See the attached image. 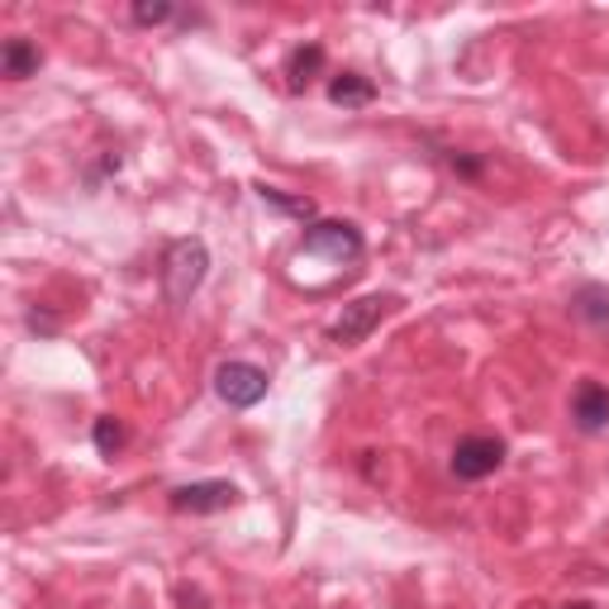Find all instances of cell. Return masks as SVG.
<instances>
[{
    "instance_id": "obj_1",
    "label": "cell",
    "mask_w": 609,
    "mask_h": 609,
    "mask_svg": "<svg viewBox=\"0 0 609 609\" xmlns=\"http://www.w3.org/2000/svg\"><path fill=\"white\" fill-rule=\"evenodd\" d=\"M210 277V248L205 238H172L163 252V296L167 304H186Z\"/></svg>"
},
{
    "instance_id": "obj_2",
    "label": "cell",
    "mask_w": 609,
    "mask_h": 609,
    "mask_svg": "<svg viewBox=\"0 0 609 609\" xmlns=\"http://www.w3.org/2000/svg\"><path fill=\"white\" fill-rule=\"evenodd\" d=\"M362 229L358 224H348V219H314L310 229H304L300 238V262L304 258H324L333 267H343V262H358L362 258Z\"/></svg>"
},
{
    "instance_id": "obj_3",
    "label": "cell",
    "mask_w": 609,
    "mask_h": 609,
    "mask_svg": "<svg viewBox=\"0 0 609 609\" xmlns=\"http://www.w3.org/2000/svg\"><path fill=\"white\" fill-rule=\"evenodd\" d=\"M400 304V296L391 291H372V296H358V300H348L343 304V314L329 324V343H339V348H358L367 333H372L381 319H386L391 310Z\"/></svg>"
},
{
    "instance_id": "obj_4",
    "label": "cell",
    "mask_w": 609,
    "mask_h": 609,
    "mask_svg": "<svg viewBox=\"0 0 609 609\" xmlns=\"http://www.w3.org/2000/svg\"><path fill=\"white\" fill-rule=\"evenodd\" d=\"M447 467H453L457 481H486L505 467V438L495 434H467L457 438L453 457H447Z\"/></svg>"
},
{
    "instance_id": "obj_5",
    "label": "cell",
    "mask_w": 609,
    "mask_h": 609,
    "mask_svg": "<svg viewBox=\"0 0 609 609\" xmlns=\"http://www.w3.org/2000/svg\"><path fill=\"white\" fill-rule=\"evenodd\" d=\"M215 395L229 410H252L267 395V372H262V367H252V362H219Z\"/></svg>"
},
{
    "instance_id": "obj_6",
    "label": "cell",
    "mask_w": 609,
    "mask_h": 609,
    "mask_svg": "<svg viewBox=\"0 0 609 609\" xmlns=\"http://www.w3.org/2000/svg\"><path fill=\"white\" fill-rule=\"evenodd\" d=\"M234 505H238L234 481H190V486L172 491L176 515H219V509H234Z\"/></svg>"
},
{
    "instance_id": "obj_7",
    "label": "cell",
    "mask_w": 609,
    "mask_h": 609,
    "mask_svg": "<svg viewBox=\"0 0 609 609\" xmlns=\"http://www.w3.org/2000/svg\"><path fill=\"white\" fill-rule=\"evenodd\" d=\"M571 420L581 434H605L609 429V386L600 381H581L571 395Z\"/></svg>"
},
{
    "instance_id": "obj_8",
    "label": "cell",
    "mask_w": 609,
    "mask_h": 609,
    "mask_svg": "<svg viewBox=\"0 0 609 609\" xmlns=\"http://www.w3.org/2000/svg\"><path fill=\"white\" fill-rule=\"evenodd\" d=\"M571 314L581 319V324H590V329H609V286H600V281H590V286H581V291L571 296Z\"/></svg>"
},
{
    "instance_id": "obj_9",
    "label": "cell",
    "mask_w": 609,
    "mask_h": 609,
    "mask_svg": "<svg viewBox=\"0 0 609 609\" xmlns=\"http://www.w3.org/2000/svg\"><path fill=\"white\" fill-rule=\"evenodd\" d=\"M329 101L343 105V110H358V105L376 101V86H372V76H362V72H339L329 82Z\"/></svg>"
},
{
    "instance_id": "obj_10",
    "label": "cell",
    "mask_w": 609,
    "mask_h": 609,
    "mask_svg": "<svg viewBox=\"0 0 609 609\" xmlns=\"http://www.w3.org/2000/svg\"><path fill=\"white\" fill-rule=\"evenodd\" d=\"M319 72H324V43H300L296 53L286 58V82H291V91H304Z\"/></svg>"
},
{
    "instance_id": "obj_11",
    "label": "cell",
    "mask_w": 609,
    "mask_h": 609,
    "mask_svg": "<svg viewBox=\"0 0 609 609\" xmlns=\"http://www.w3.org/2000/svg\"><path fill=\"white\" fill-rule=\"evenodd\" d=\"M39 62H43V53L29 39H10L6 43V53H0V72L10 76V82H24V76H34L39 72Z\"/></svg>"
},
{
    "instance_id": "obj_12",
    "label": "cell",
    "mask_w": 609,
    "mask_h": 609,
    "mask_svg": "<svg viewBox=\"0 0 609 609\" xmlns=\"http://www.w3.org/2000/svg\"><path fill=\"white\" fill-rule=\"evenodd\" d=\"M258 200L262 205H271V210H281V215H296V219H304V224H314V200L310 196H286V190H277V186H258Z\"/></svg>"
},
{
    "instance_id": "obj_13",
    "label": "cell",
    "mask_w": 609,
    "mask_h": 609,
    "mask_svg": "<svg viewBox=\"0 0 609 609\" xmlns=\"http://www.w3.org/2000/svg\"><path fill=\"white\" fill-rule=\"evenodd\" d=\"M91 438H95V453H101V457H115L124 447V424L115 420V414H101L95 429H91Z\"/></svg>"
},
{
    "instance_id": "obj_14",
    "label": "cell",
    "mask_w": 609,
    "mask_h": 609,
    "mask_svg": "<svg viewBox=\"0 0 609 609\" xmlns=\"http://www.w3.org/2000/svg\"><path fill=\"white\" fill-rule=\"evenodd\" d=\"M172 14H176V10L167 6V0H138V6H134V24L153 29V24H167Z\"/></svg>"
},
{
    "instance_id": "obj_15",
    "label": "cell",
    "mask_w": 609,
    "mask_h": 609,
    "mask_svg": "<svg viewBox=\"0 0 609 609\" xmlns=\"http://www.w3.org/2000/svg\"><path fill=\"white\" fill-rule=\"evenodd\" d=\"M29 329H34V333H58V314H48V310L34 304V310H29Z\"/></svg>"
},
{
    "instance_id": "obj_16",
    "label": "cell",
    "mask_w": 609,
    "mask_h": 609,
    "mask_svg": "<svg viewBox=\"0 0 609 609\" xmlns=\"http://www.w3.org/2000/svg\"><path fill=\"white\" fill-rule=\"evenodd\" d=\"M447 163H453L462 176H481V163H472V157H457V153H453V157H447Z\"/></svg>"
},
{
    "instance_id": "obj_17",
    "label": "cell",
    "mask_w": 609,
    "mask_h": 609,
    "mask_svg": "<svg viewBox=\"0 0 609 609\" xmlns=\"http://www.w3.org/2000/svg\"><path fill=\"white\" fill-rule=\"evenodd\" d=\"M562 609H596V605H590V600H571V605H562Z\"/></svg>"
}]
</instances>
